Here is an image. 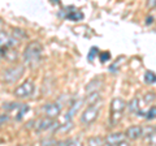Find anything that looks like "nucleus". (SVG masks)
<instances>
[{"instance_id": "obj_1", "label": "nucleus", "mask_w": 156, "mask_h": 146, "mask_svg": "<svg viewBox=\"0 0 156 146\" xmlns=\"http://www.w3.org/2000/svg\"><path fill=\"white\" fill-rule=\"evenodd\" d=\"M43 56V47L38 41H31L26 46L23 51V60L25 64L30 68H37L42 61Z\"/></svg>"}, {"instance_id": "obj_2", "label": "nucleus", "mask_w": 156, "mask_h": 146, "mask_svg": "<svg viewBox=\"0 0 156 146\" xmlns=\"http://www.w3.org/2000/svg\"><path fill=\"white\" fill-rule=\"evenodd\" d=\"M125 110H126V102L122 98L116 97V98L112 99V102H111V112H109V123H111L112 126L119 125V123L122 120Z\"/></svg>"}, {"instance_id": "obj_3", "label": "nucleus", "mask_w": 156, "mask_h": 146, "mask_svg": "<svg viewBox=\"0 0 156 146\" xmlns=\"http://www.w3.org/2000/svg\"><path fill=\"white\" fill-rule=\"evenodd\" d=\"M23 72H25V67L21 64H16L8 68H4L2 75H0V78L4 84H13V82H17L21 77L23 76Z\"/></svg>"}, {"instance_id": "obj_4", "label": "nucleus", "mask_w": 156, "mask_h": 146, "mask_svg": "<svg viewBox=\"0 0 156 146\" xmlns=\"http://www.w3.org/2000/svg\"><path fill=\"white\" fill-rule=\"evenodd\" d=\"M34 91H35V85H34V82L31 80H26L23 84H21L14 89L13 94L18 99H27L34 94Z\"/></svg>"}, {"instance_id": "obj_5", "label": "nucleus", "mask_w": 156, "mask_h": 146, "mask_svg": "<svg viewBox=\"0 0 156 146\" xmlns=\"http://www.w3.org/2000/svg\"><path fill=\"white\" fill-rule=\"evenodd\" d=\"M100 104H89L87 108L81 114V123L83 125H90L98 119L100 112Z\"/></svg>"}, {"instance_id": "obj_6", "label": "nucleus", "mask_w": 156, "mask_h": 146, "mask_svg": "<svg viewBox=\"0 0 156 146\" xmlns=\"http://www.w3.org/2000/svg\"><path fill=\"white\" fill-rule=\"evenodd\" d=\"M21 42V38L16 35V33L9 34L5 30H0V47L2 48H9L16 47Z\"/></svg>"}, {"instance_id": "obj_7", "label": "nucleus", "mask_w": 156, "mask_h": 146, "mask_svg": "<svg viewBox=\"0 0 156 146\" xmlns=\"http://www.w3.org/2000/svg\"><path fill=\"white\" fill-rule=\"evenodd\" d=\"M42 112L47 118L56 119L61 114V106L58 103H55V102H50V103H46L42 106Z\"/></svg>"}, {"instance_id": "obj_8", "label": "nucleus", "mask_w": 156, "mask_h": 146, "mask_svg": "<svg viewBox=\"0 0 156 146\" xmlns=\"http://www.w3.org/2000/svg\"><path fill=\"white\" fill-rule=\"evenodd\" d=\"M128 140H126L124 133H111L104 138V144L105 145H112V146H117V145H126Z\"/></svg>"}, {"instance_id": "obj_9", "label": "nucleus", "mask_w": 156, "mask_h": 146, "mask_svg": "<svg viewBox=\"0 0 156 146\" xmlns=\"http://www.w3.org/2000/svg\"><path fill=\"white\" fill-rule=\"evenodd\" d=\"M124 134L128 141H135L143 136V128L139 125H131L125 130Z\"/></svg>"}, {"instance_id": "obj_10", "label": "nucleus", "mask_w": 156, "mask_h": 146, "mask_svg": "<svg viewBox=\"0 0 156 146\" xmlns=\"http://www.w3.org/2000/svg\"><path fill=\"white\" fill-rule=\"evenodd\" d=\"M55 119H51V118H47V116H44V118L39 119L37 121L35 124V129L39 130V132H43V130H47V129H51L52 126H55Z\"/></svg>"}, {"instance_id": "obj_11", "label": "nucleus", "mask_w": 156, "mask_h": 146, "mask_svg": "<svg viewBox=\"0 0 156 146\" xmlns=\"http://www.w3.org/2000/svg\"><path fill=\"white\" fill-rule=\"evenodd\" d=\"M126 107H128V110L131 114H138V111H140L139 110V98L131 99L129 103H126Z\"/></svg>"}, {"instance_id": "obj_12", "label": "nucleus", "mask_w": 156, "mask_h": 146, "mask_svg": "<svg viewBox=\"0 0 156 146\" xmlns=\"http://www.w3.org/2000/svg\"><path fill=\"white\" fill-rule=\"evenodd\" d=\"M66 18L68 20H72V21H80L83 18V13L80 11H72L69 13H66Z\"/></svg>"}, {"instance_id": "obj_13", "label": "nucleus", "mask_w": 156, "mask_h": 146, "mask_svg": "<svg viewBox=\"0 0 156 146\" xmlns=\"http://www.w3.org/2000/svg\"><path fill=\"white\" fill-rule=\"evenodd\" d=\"M144 82L147 85H154L156 82V77H155V73L152 71H147L144 73Z\"/></svg>"}, {"instance_id": "obj_14", "label": "nucleus", "mask_w": 156, "mask_h": 146, "mask_svg": "<svg viewBox=\"0 0 156 146\" xmlns=\"http://www.w3.org/2000/svg\"><path fill=\"white\" fill-rule=\"evenodd\" d=\"M98 55H99V50H98L96 47H91L89 55H87V59H89L90 61H92V60L95 59V56H98Z\"/></svg>"}, {"instance_id": "obj_15", "label": "nucleus", "mask_w": 156, "mask_h": 146, "mask_svg": "<svg viewBox=\"0 0 156 146\" xmlns=\"http://www.w3.org/2000/svg\"><path fill=\"white\" fill-rule=\"evenodd\" d=\"M89 144L90 145H105L104 138H101V137H92L89 140Z\"/></svg>"}, {"instance_id": "obj_16", "label": "nucleus", "mask_w": 156, "mask_h": 146, "mask_svg": "<svg viewBox=\"0 0 156 146\" xmlns=\"http://www.w3.org/2000/svg\"><path fill=\"white\" fill-rule=\"evenodd\" d=\"M155 112H156V108H155V106H152V107H150V110L147 111V115H144V116L148 120H154L155 119Z\"/></svg>"}, {"instance_id": "obj_17", "label": "nucleus", "mask_w": 156, "mask_h": 146, "mask_svg": "<svg viewBox=\"0 0 156 146\" xmlns=\"http://www.w3.org/2000/svg\"><path fill=\"white\" fill-rule=\"evenodd\" d=\"M98 56L100 57V61L101 63H105V61H108L111 59V53L109 52H100Z\"/></svg>"}, {"instance_id": "obj_18", "label": "nucleus", "mask_w": 156, "mask_h": 146, "mask_svg": "<svg viewBox=\"0 0 156 146\" xmlns=\"http://www.w3.org/2000/svg\"><path fill=\"white\" fill-rule=\"evenodd\" d=\"M8 115H5V114H0V126H2L3 124H5L7 121H8Z\"/></svg>"}, {"instance_id": "obj_19", "label": "nucleus", "mask_w": 156, "mask_h": 146, "mask_svg": "<svg viewBox=\"0 0 156 146\" xmlns=\"http://www.w3.org/2000/svg\"><path fill=\"white\" fill-rule=\"evenodd\" d=\"M155 21V16H148L146 18V25H151V24H154Z\"/></svg>"}, {"instance_id": "obj_20", "label": "nucleus", "mask_w": 156, "mask_h": 146, "mask_svg": "<svg viewBox=\"0 0 156 146\" xmlns=\"http://www.w3.org/2000/svg\"><path fill=\"white\" fill-rule=\"evenodd\" d=\"M147 8L155 9V0H147Z\"/></svg>"}, {"instance_id": "obj_21", "label": "nucleus", "mask_w": 156, "mask_h": 146, "mask_svg": "<svg viewBox=\"0 0 156 146\" xmlns=\"http://www.w3.org/2000/svg\"><path fill=\"white\" fill-rule=\"evenodd\" d=\"M2 57H3V48L0 47V59H2Z\"/></svg>"}]
</instances>
